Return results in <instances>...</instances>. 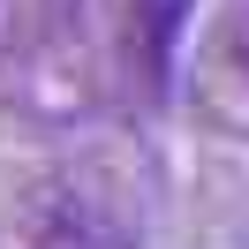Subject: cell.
Listing matches in <instances>:
<instances>
[{"instance_id": "6da1fadb", "label": "cell", "mask_w": 249, "mask_h": 249, "mask_svg": "<svg viewBox=\"0 0 249 249\" xmlns=\"http://www.w3.org/2000/svg\"><path fill=\"white\" fill-rule=\"evenodd\" d=\"M196 0H136V31H128V46H143V61H151V83H166V53H174V23L189 16Z\"/></svg>"}, {"instance_id": "7a4b0ae2", "label": "cell", "mask_w": 249, "mask_h": 249, "mask_svg": "<svg viewBox=\"0 0 249 249\" xmlns=\"http://www.w3.org/2000/svg\"><path fill=\"white\" fill-rule=\"evenodd\" d=\"M227 53H234V68L249 76V0H242V8L227 16Z\"/></svg>"}, {"instance_id": "3957f363", "label": "cell", "mask_w": 249, "mask_h": 249, "mask_svg": "<svg viewBox=\"0 0 249 249\" xmlns=\"http://www.w3.org/2000/svg\"><path fill=\"white\" fill-rule=\"evenodd\" d=\"M8 38H16V23H8V0H0V61H8Z\"/></svg>"}]
</instances>
